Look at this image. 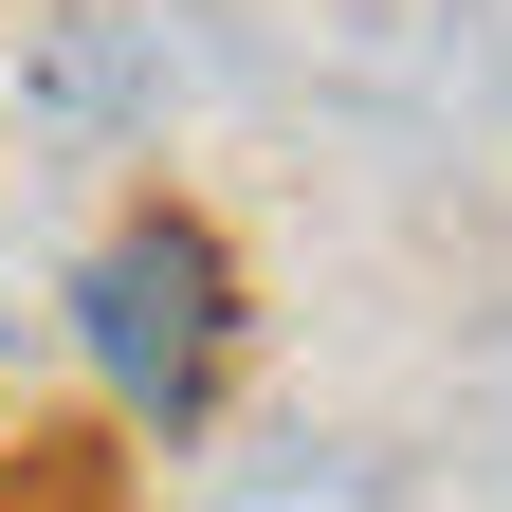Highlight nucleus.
Wrapping results in <instances>:
<instances>
[{"label": "nucleus", "mask_w": 512, "mask_h": 512, "mask_svg": "<svg viewBox=\"0 0 512 512\" xmlns=\"http://www.w3.org/2000/svg\"><path fill=\"white\" fill-rule=\"evenodd\" d=\"M74 348L128 421H202L220 403V366H238V275H220V238L202 220H110L92 238V275H74Z\"/></svg>", "instance_id": "1"}]
</instances>
